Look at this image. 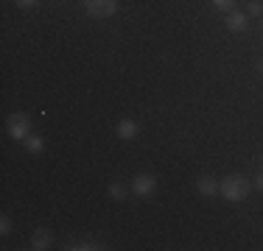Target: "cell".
Listing matches in <instances>:
<instances>
[{
  "label": "cell",
  "instance_id": "1",
  "mask_svg": "<svg viewBox=\"0 0 263 251\" xmlns=\"http://www.w3.org/2000/svg\"><path fill=\"white\" fill-rule=\"evenodd\" d=\"M249 187H252V181H249L247 176H241V173H230V176H224V179L218 181L221 198L233 201V204H238V201H243L249 196Z\"/></svg>",
  "mask_w": 263,
  "mask_h": 251
},
{
  "label": "cell",
  "instance_id": "2",
  "mask_svg": "<svg viewBox=\"0 0 263 251\" xmlns=\"http://www.w3.org/2000/svg\"><path fill=\"white\" fill-rule=\"evenodd\" d=\"M6 131H9L11 140H26L31 134V117L26 112H11L9 120H6Z\"/></svg>",
  "mask_w": 263,
  "mask_h": 251
},
{
  "label": "cell",
  "instance_id": "3",
  "mask_svg": "<svg viewBox=\"0 0 263 251\" xmlns=\"http://www.w3.org/2000/svg\"><path fill=\"white\" fill-rule=\"evenodd\" d=\"M84 11L92 20H106L118 11V0H84Z\"/></svg>",
  "mask_w": 263,
  "mask_h": 251
},
{
  "label": "cell",
  "instance_id": "4",
  "mask_svg": "<svg viewBox=\"0 0 263 251\" xmlns=\"http://www.w3.org/2000/svg\"><path fill=\"white\" fill-rule=\"evenodd\" d=\"M132 193L135 196H140V198H148V196H154L157 193V179H154L152 173H137L135 179H132Z\"/></svg>",
  "mask_w": 263,
  "mask_h": 251
},
{
  "label": "cell",
  "instance_id": "5",
  "mask_svg": "<svg viewBox=\"0 0 263 251\" xmlns=\"http://www.w3.org/2000/svg\"><path fill=\"white\" fill-rule=\"evenodd\" d=\"M115 134H118V140L132 142V140H137V134H140V126H137L135 120H132V117H123V120L118 123Z\"/></svg>",
  "mask_w": 263,
  "mask_h": 251
},
{
  "label": "cell",
  "instance_id": "6",
  "mask_svg": "<svg viewBox=\"0 0 263 251\" xmlns=\"http://www.w3.org/2000/svg\"><path fill=\"white\" fill-rule=\"evenodd\" d=\"M196 190H199V196H204V198L218 196V179H216V176H199V179H196Z\"/></svg>",
  "mask_w": 263,
  "mask_h": 251
},
{
  "label": "cell",
  "instance_id": "7",
  "mask_svg": "<svg viewBox=\"0 0 263 251\" xmlns=\"http://www.w3.org/2000/svg\"><path fill=\"white\" fill-rule=\"evenodd\" d=\"M51 243H53V235L48 229H34V235H31V248L34 251H45V248H51Z\"/></svg>",
  "mask_w": 263,
  "mask_h": 251
},
{
  "label": "cell",
  "instance_id": "8",
  "mask_svg": "<svg viewBox=\"0 0 263 251\" xmlns=\"http://www.w3.org/2000/svg\"><path fill=\"white\" fill-rule=\"evenodd\" d=\"M67 251H101V248H106L101 240H90V237H81V240H70L65 246Z\"/></svg>",
  "mask_w": 263,
  "mask_h": 251
},
{
  "label": "cell",
  "instance_id": "9",
  "mask_svg": "<svg viewBox=\"0 0 263 251\" xmlns=\"http://www.w3.org/2000/svg\"><path fill=\"white\" fill-rule=\"evenodd\" d=\"M224 25H227V31H233V34H243L249 23H247V14H241V11H235V9H233Z\"/></svg>",
  "mask_w": 263,
  "mask_h": 251
},
{
  "label": "cell",
  "instance_id": "10",
  "mask_svg": "<svg viewBox=\"0 0 263 251\" xmlns=\"http://www.w3.org/2000/svg\"><path fill=\"white\" fill-rule=\"evenodd\" d=\"M129 190H132V187L121 184V181H112L106 193H109V198H112V201H126V198H129Z\"/></svg>",
  "mask_w": 263,
  "mask_h": 251
},
{
  "label": "cell",
  "instance_id": "11",
  "mask_svg": "<svg viewBox=\"0 0 263 251\" xmlns=\"http://www.w3.org/2000/svg\"><path fill=\"white\" fill-rule=\"evenodd\" d=\"M23 142H26V151H28V154H42V151H45V140H42V137L28 134Z\"/></svg>",
  "mask_w": 263,
  "mask_h": 251
},
{
  "label": "cell",
  "instance_id": "12",
  "mask_svg": "<svg viewBox=\"0 0 263 251\" xmlns=\"http://www.w3.org/2000/svg\"><path fill=\"white\" fill-rule=\"evenodd\" d=\"M210 3H213V9H218V11H233L235 0H210Z\"/></svg>",
  "mask_w": 263,
  "mask_h": 251
},
{
  "label": "cell",
  "instance_id": "13",
  "mask_svg": "<svg viewBox=\"0 0 263 251\" xmlns=\"http://www.w3.org/2000/svg\"><path fill=\"white\" fill-rule=\"evenodd\" d=\"M0 235H3V237L11 235V218L9 215H0Z\"/></svg>",
  "mask_w": 263,
  "mask_h": 251
},
{
  "label": "cell",
  "instance_id": "14",
  "mask_svg": "<svg viewBox=\"0 0 263 251\" xmlns=\"http://www.w3.org/2000/svg\"><path fill=\"white\" fill-rule=\"evenodd\" d=\"M249 14H252V17H263V3H260V0H249Z\"/></svg>",
  "mask_w": 263,
  "mask_h": 251
},
{
  "label": "cell",
  "instance_id": "15",
  "mask_svg": "<svg viewBox=\"0 0 263 251\" xmlns=\"http://www.w3.org/2000/svg\"><path fill=\"white\" fill-rule=\"evenodd\" d=\"M14 6H17V9H34L36 0H14Z\"/></svg>",
  "mask_w": 263,
  "mask_h": 251
},
{
  "label": "cell",
  "instance_id": "16",
  "mask_svg": "<svg viewBox=\"0 0 263 251\" xmlns=\"http://www.w3.org/2000/svg\"><path fill=\"white\" fill-rule=\"evenodd\" d=\"M252 184H255V190H260V193H263V171H260L258 176H255V181H252Z\"/></svg>",
  "mask_w": 263,
  "mask_h": 251
},
{
  "label": "cell",
  "instance_id": "17",
  "mask_svg": "<svg viewBox=\"0 0 263 251\" xmlns=\"http://www.w3.org/2000/svg\"><path fill=\"white\" fill-rule=\"evenodd\" d=\"M258 73H260V75H263V59H260V61H258Z\"/></svg>",
  "mask_w": 263,
  "mask_h": 251
},
{
  "label": "cell",
  "instance_id": "18",
  "mask_svg": "<svg viewBox=\"0 0 263 251\" xmlns=\"http://www.w3.org/2000/svg\"><path fill=\"white\" fill-rule=\"evenodd\" d=\"M260 168H263V154H260Z\"/></svg>",
  "mask_w": 263,
  "mask_h": 251
}]
</instances>
